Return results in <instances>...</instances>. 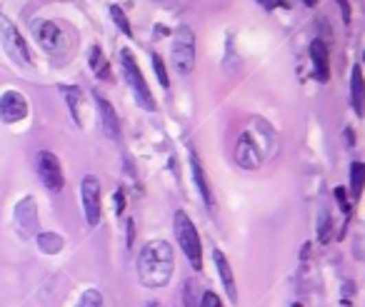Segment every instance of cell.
I'll return each instance as SVG.
<instances>
[{"mask_svg":"<svg viewBox=\"0 0 365 307\" xmlns=\"http://www.w3.org/2000/svg\"><path fill=\"white\" fill-rule=\"evenodd\" d=\"M80 200H83V212L90 227H96L103 215V203H100V183L96 175H85L80 183Z\"/></svg>","mask_w":365,"mask_h":307,"instance_id":"5b68a950","label":"cell"},{"mask_svg":"<svg viewBox=\"0 0 365 307\" xmlns=\"http://www.w3.org/2000/svg\"><path fill=\"white\" fill-rule=\"evenodd\" d=\"M115 207H118V212H123V210H125V198H123V190H118V192H115Z\"/></svg>","mask_w":365,"mask_h":307,"instance_id":"83f0119b","label":"cell"},{"mask_svg":"<svg viewBox=\"0 0 365 307\" xmlns=\"http://www.w3.org/2000/svg\"><path fill=\"white\" fill-rule=\"evenodd\" d=\"M365 187V163H353L351 165V192L353 198L358 200L363 195Z\"/></svg>","mask_w":365,"mask_h":307,"instance_id":"e0dca14e","label":"cell"},{"mask_svg":"<svg viewBox=\"0 0 365 307\" xmlns=\"http://www.w3.org/2000/svg\"><path fill=\"white\" fill-rule=\"evenodd\" d=\"M88 62H90V70L96 73L100 80H111V62H108V58H105V53L100 50V45H93L90 48V55H88Z\"/></svg>","mask_w":365,"mask_h":307,"instance_id":"9a60e30c","label":"cell"},{"mask_svg":"<svg viewBox=\"0 0 365 307\" xmlns=\"http://www.w3.org/2000/svg\"><path fill=\"white\" fill-rule=\"evenodd\" d=\"M175 273V255L166 240L145 242L138 255V280L145 287H166Z\"/></svg>","mask_w":365,"mask_h":307,"instance_id":"6da1fadb","label":"cell"},{"mask_svg":"<svg viewBox=\"0 0 365 307\" xmlns=\"http://www.w3.org/2000/svg\"><path fill=\"white\" fill-rule=\"evenodd\" d=\"M111 18L115 21V25L123 30L128 38H133V25H131V21H128V15L123 13V8L120 5H111Z\"/></svg>","mask_w":365,"mask_h":307,"instance_id":"ffe728a7","label":"cell"},{"mask_svg":"<svg viewBox=\"0 0 365 307\" xmlns=\"http://www.w3.org/2000/svg\"><path fill=\"white\" fill-rule=\"evenodd\" d=\"M320 242H328V238H331V218H323L320 220Z\"/></svg>","mask_w":365,"mask_h":307,"instance_id":"484cf974","label":"cell"},{"mask_svg":"<svg viewBox=\"0 0 365 307\" xmlns=\"http://www.w3.org/2000/svg\"><path fill=\"white\" fill-rule=\"evenodd\" d=\"M173 68L180 76H190L195 68V35L190 27H180L173 41Z\"/></svg>","mask_w":365,"mask_h":307,"instance_id":"277c9868","label":"cell"},{"mask_svg":"<svg viewBox=\"0 0 365 307\" xmlns=\"http://www.w3.org/2000/svg\"><path fill=\"white\" fill-rule=\"evenodd\" d=\"M213 260H215V267H218V275H221L223 287H225V293H228V300L238 302V287H235L233 267H230L228 258L221 253V250H213Z\"/></svg>","mask_w":365,"mask_h":307,"instance_id":"8fae6325","label":"cell"},{"mask_svg":"<svg viewBox=\"0 0 365 307\" xmlns=\"http://www.w3.org/2000/svg\"><path fill=\"white\" fill-rule=\"evenodd\" d=\"M38 247H41L43 253L56 255L63 247V238L56 235V232H41V235H38Z\"/></svg>","mask_w":365,"mask_h":307,"instance_id":"ac0fdd59","label":"cell"},{"mask_svg":"<svg viewBox=\"0 0 365 307\" xmlns=\"http://www.w3.org/2000/svg\"><path fill=\"white\" fill-rule=\"evenodd\" d=\"M293 307H303V305H298V302H296V305H293Z\"/></svg>","mask_w":365,"mask_h":307,"instance_id":"f546056e","label":"cell"},{"mask_svg":"<svg viewBox=\"0 0 365 307\" xmlns=\"http://www.w3.org/2000/svg\"><path fill=\"white\" fill-rule=\"evenodd\" d=\"M310 60H313V70H316L318 80L320 82L331 80V53H328V45L320 38L310 43Z\"/></svg>","mask_w":365,"mask_h":307,"instance_id":"30bf717a","label":"cell"},{"mask_svg":"<svg viewBox=\"0 0 365 307\" xmlns=\"http://www.w3.org/2000/svg\"><path fill=\"white\" fill-rule=\"evenodd\" d=\"M65 100H68L70 110H73L76 123L83 125V117H80V90H78V88H65Z\"/></svg>","mask_w":365,"mask_h":307,"instance_id":"d6986e66","label":"cell"},{"mask_svg":"<svg viewBox=\"0 0 365 307\" xmlns=\"http://www.w3.org/2000/svg\"><path fill=\"white\" fill-rule=\"evenodd\" d=\"M28 115V102L18 90H8L0 98V120L3 123H18Z\"/></svg>","mask_w":365,"mask_h":307,"instance_id":"ba28073f","label":"cell"},{"mask_svg":"<svg viewBox=\"0 0 365 307\" xmlns=\"http://www.w3.org/2000/svg\"><path fill=\"white\" fill-rule=\"evenodd\" d=\"M335 198H338V205H340V210L345 212V218H351L353 205H351V200H348V190H345L343 185H340V187H335Z\"/></svg>","mask_w":365,"mask_h":307,"instance_id":"603a6c76","label":"cell"},{"mask_svg":"<svg viewBox=\"0 0 365 307\" xmlns=\"http://www.w3.org/2000/svg\"><path fill=\"white\" fill-rule=\"evenodd\" d=\"M38 175H41L43 185H45L50 192H60L63 185H65L60 160H58V157L53 155L50 150H41V152H38Z\"/></svg>","mask_w":365,"mask_h":307,"instance_id":"52a82bcc","label":"cell"},{"mask_svg":"<svg viewBox=\"0 0 365 307\" xmlns=\"http://www.w3.org/2000/svg\"><path fill=\"white\" fill-rule=\"evenodd\" d=\"M303 3H305V5H308V8H313V5H318V0H303Z\"/></svg>","mask_w":365,"mask_h":307,"instance_id":"f1b7e54d","label":"cell"},{"mask_svg":"<svg viewBox=\"0 0 365 307\" xmlns=\"http://www.w3.org/2000/svg\"><path fill=\"white\" fill-rule=\"evenodd\" d=\"M363 60H365V53H363Z\"/></svg>","mask_w":365,"mask_h":307,"instance_id":"4dcf8cb0","label":"cell"},{"mask_svg":"<svg viewBox=\"0 0 365 307\" xmlns=\"http://www.w3.org/2000/svg\"><path fill=\"white\" fill-rule=\"evenodd\" d=\"M173 230H175V240H178L180 250L186 253L188 262L193 265V270H203V242H200L198 227L188 212L178 210L173 218Z\"/></svg>","mask_w":365,"mask_h":307,"instance_id":"7a4b0ae2","label":"cell"},{"mask_svg":"<svg viewBox=\"0 0 365 307\" xmlns=\"http://www.w3.org/2000/svg\"><path fill=\"white\" fill-rule=\"evenodd\" d=\"M190 168H193V178H195V185H198L203 203H206L210 210H215L213 190H210V183L206 180V170H203V165H200V160H198V155H195V152H190Z\"/></svg>","mask_w":365,"mask_h":307,"instance_id":"5bb4252c","label":"cell"},{"mask_svg":"<svg viewBox=\"0 0 365 307\" xmlns=\"http://www.w3.org/2000/svg\"><path fill=\"white\" fill-rule=\"evenodd\" d=\"M0 41H3V48L10 53V58H13V60H21V62L33 60V58H30V50H28V43H25V38L18 33V27L8 21L3 13H0Z\"/></svg>","mask_w":365,"mask_h":307,"instance_id":"8992f818","label":"cell"},{"mask_svg":"<svg viewBox=\"0 0 365 307\" xmlns=\"http://www.w3.org/2000/svg\"><path fill=\"white\" fill-rule=\"evenodd\" d=\"M258 3H261L263 8H265V10H278V8H285V10H288L290 8V3L288 0H258Z\"/></svg>","mask_w":365,"mask_h":307,"instance_id":"d4e9b609","label":"cell"},{"mask_svg":"<svg viewBox=\"0 0 365 307\" xmlns=\"http://www.w3.org/2000/svg\"><path fill=\"white\" fill-rule=\"evenodd\" d=\"M153 68H155V78H158V82L163 85V88H170V78H168V68L166 62H163V58H160L158 53L153 55Z\"/></svg>","mask_w":365,"mask_h":307,"instance_id":"7402d4cb","label":"cell"},{"mask_svg":"<svg viewBox=\"0 0 365 307\" xmlns=\"http://www.w3.org/2000/svg\"><path fill=\"white\" fill-rule=\"evenodd\" d=\"M200 307H223V302H221V297L215 293H203V297H200Z\"/></svg>","mask_w":365,"mask_h":307,"instance_id":"cb8c5ba5","label":"cell"},{"mask_svg":"<svg viewBox=\"0 0 365 307\" xmlns=\"http://www.w3.org/2000/svg\"><path fill=\"white\" fill-rule=\"evenodd\" d=\"M35 205H33V198H25L21 205H18V210H15V220H18V225H21L23 235H30L35 227Z\"/></svg>","mask_w":365,"mask_h":307,"instance_id":"2e32d148","label":"cell"},{"mask_svg":"<svg viewBox=\"0 0 365 307\" xmlns=\"http://www.w3.org/2000/svg\"><path fill=\"white\" fill-rule=\"evenodd\" d=\"M33 30H35V41H38V45L45 53H58L63 48V33L53 21L33 23Z\"/></svg>","mask_w":365,"mask_h":307,"instance_id":"9c48e42d","label":"cell"},{"mask_svg":"<svg viewBox=\"0 0 365 307\" xmlns=\"http://www.w3.org/2000/svg\"><path fill=\"white\" fill-rule=\"evenodd\" d=\"M76 307H103V295L90 287V290H85V293L80 295V300H78Z\"/></svg>","mask_w":365,"mask_h":307,"instance_id":"44dd1931","label":"cell"},{"mask_svg":"<svg viewBox=\"0 0 365 307\" xmlns=\"http://www.w3.org/2000/svg\"><path fill=\"white\" fill-rule=\"evenodd\" d=\"M351 105L358 117L365 115V78L360 65L353 68V76H351Z\"/></svg>","mask_w":365,"mask_h":307,"instance_id":"7c38bea8","label":"cell"},{"mask_svg":"<svg viewBox=\"0 0 365 307\" xmlns=\"http://www.w3.org/2000/svg\"><path fill=\"white\" fill-rule=\"evenodd\" d=\"M120 65H123L125 82H128V88L133 90V95H135L138 105H140V108L151 110V113H153V110L158 108V105H155V98H153L151 88H148V80H145V76L140 73L138 60H135V55H133L128 48L120 50Z\"/></svg>","mask_w":365,"mask_h":307,"instance_id":"3957f363","label":"cell"},{"mask_svg":"<svg viewBox=\"0 0 365 307\" xmlns=\"http://www.w3.org/2000/svg\"><path fill=\"white\" fill-rule=\"evenodd\" d=\"M340 5V15H343V23H351V0H338Z\"/></svg>","mask_w":365,"mask_h":307,"instance_id":"4316f807","label":"cell"},{"mask_svg":"<svg viewBox=\"0 0 365 307\" xmlns=\"http://www.w3.org/2000/svg\"><path fill=\"white\" fill-rule=\"evenodd\" d=\"M96 102H98V110H100V123H103L105 135L118 140V135H120V123H118V115H115V110H113V105L100 95H96Z\"/></svg>","mask_w":365,"mask_h":307,"instance_id":"4fadbf2b","label":"cell"}]
</instances>
